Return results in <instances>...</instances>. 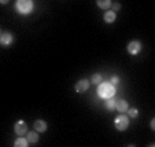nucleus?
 Wrapping results in <instances>:
<instances>
[{"mask_svg": "<svg viewBox=\"0 0 155 147\" xmlns=\"http://www.w3.org/2000/svg\"><path fill=\"white\" fill-rule=\"evenodd\" d=\"M115 95V88L111 82H100L99 88H97V96L100 99H108Z\"/></svg>", "mask_w": 155, "mask_h": 147, "instance_id": "1", "label": "nucleus"}, {"mask_svg": "<svg viewBox=\"0 0 155 147\" xmlns=\"http://www.w3.org/2000/svg\"><path fill=\"white\" fill-rule=\"evenodd\" d=\"M35 8V3L33 0H17L15 2V10L22 15H28L33 11Z\"/></svg>", "mask_w": 155, "mask_h": 147, "instance_id": "2", "label": "nucleus"}, {"mask_svg": "<svg viewBox=\"0 0 155 147\" xmlns=\"http://www.w3.org/2000/svg\"><path fill=\"white\" fill-rule=\"evenodd\" d=\"M114 124H115V128H117L118 131L128 129V127H129V117H128V115H125L124 113H121L120 115H117V117H115Z\"/></svg>", "mask_w": 155, "mask_h": 147, "instance_id": "3", "label": "nucleus"}, {"mask_svg": "<svg viewBox=\"0 0 155 147\" xmlns=\"http://www.w3.org/2000/svg\"><path fill=\"white\" fill-rule=\"evenodd\" d=\"M14 132L17 133L18 136L26 135V132H28V125H26V122H24L22 120L17 121V122H15V125H14Z\"/></svg>", "mask_w": 155, "mask_h": 147, "instance_id": "4", "label": "nucleus"}, {"mask_svg": "<svg viewBox=\"0 0 155 147\" xmlns=\"http://www.w3.org/2000/svg\"><path fill=\"white\" fill-rule=\"evenodd\" d=\"M141 50V43L139 40H132L128 44V52L130 55H137Z\"/></svg>", "mask_w": 155, "mask_h": 147, "instance_id": "5", "label": "nucleus"}, {"mask_svg": "<svg viewBox=\"0 0 155 147\" xmlns=\"http://www.w3.org/2000/svg\"><path fill=\"white\" fill-rule=\"evenodd\" d=\"M88 88H89V81H88V80H85V79L80 80V81L76 84V87H74L76 92H78V94H82V92L88 91Z\"/></svg>", "mask_w": 155, "mask_h": 147, "instance_id": "6", "label": "nucleus"}, {"mask_svg": "<svg viewBox=\"0 0 155 147\" xmlns=\"http://www.w3.org/2000/svg\"><path fill=\"white\" fill-rule=\"evenodd\" d=\"M12 41H14V36H12L11 33H3V35L0 36V44L3 45V47L11 45Z\"/></svg>", "mask_w": 155, "mask_h": 147, "instance_id": "7", "label": "nucleus"}, {"mask_svg": "<svg viewBox=\"0 0 155 147\" xmlns=\"http://www.w3.org/2000/svg\"><path fill=\"white\" fill-rule=\"evenodd\" d=\"M114 109L120 113H126V110L129 109V105L125 99H118V100H115V107Z\"/></svg>", "mask_w": 155, "mask_h": 147, "instance_id": "8", "label": "nucleus"}, {"mask_svg": "<svg viewBox=\"0 0 155 147\" xmlns=\"http://www.w3.org/2000/svg\"><path fill=\"white\" fill-rule=\"evenodd\" d=\"M115 19H117V14H115V11H113V10L106 11L104 15H103V21H104L106 24H113Z\"/></svg>", "mask_w": 155, "mask_h": 147, "instance_id": "9", "label": "nucleus"}, {"mask_svg": "<svg viewBox=\"0 0 155 147\" xmlns=\"http://www.w3.org/2000/svg\"><path fill=\"white\" fill-rule=\"evenodd\" d=\"M48 128L47 122L44 120H37L35 121V131H37V132H45Z\"/></svg>", "mask_w": 155, "mask_h": 147, "instance_id": "10", "label": "nucleus"}, {"mask_svg": "<svg viewBox=\"0 0 155 147\" xmlns=\"http://www.w3.org/2000/svg\"><path fill=\"white\" fill-rule=\"evenodd\" d=\"M26 140L29 142V144H35L38 142V132L33 131V132H26Z\"/></svg>", "mask_w": 155, "mask_h": 147, "instance_id": "11", "label": "nucleus"}, {"mask_svg": "<svg viewBox=\"0 0 155 147\" xmlns=\"http://www.w3.org/2000/svg\"><path fill=\"white\" fill-rule=\"evenodd\" d=\"M14 146L15 147H28V146H29V142L26 140V138H24V136H19V138L15 139Z\"/></svg>", "mask_w": 155, "mask_h": 147, "instance_id": "12", "label": "nucleus"}, {"mask_svg": "<svg viewBox=\"0 0 155 147\" xmlns=\"http://www.w3.org/2000/svg\"><path fill=\"white\" fill-rule=\"evenodd\" d=\"M96 4L99 8L102 10H108L111 7V0H96Z\"/></svg>", "mask_w": 155, "mask_h": 147, "instance_id": "13", "label": "nucleus"}, {"mask_svg": "<svg viewBox=\"0 0 155 147\" xmlns=\"http://www.w3.org/2000/svg\"><path fill=\"white\" fill-rule=\"evenodd\" d=\"M91 81H92V84H95V85H99L100 82L103 81V77H102V74H100V73H95V74H92V77H91Z\"/></svg>", "mask_w": 155, "mask_h": 147, "instance_id": "14", "label": "nucleus"}, {"mask_svg": "<svg viewBox=\"0 0 155 147\" xmlns=\"http://www.w3.org/2000/svg\"><path fill=\"white\" fill-rule=\"evenodd\" d=\"M114 107H115V99H113V98H108V99H106V109L114 110Z\"/></svg>", "mask_w": 155, "mask_h": 147, "instance_id": "15", "label": "nucleus"}, {"mask_svg": "<svg viewBox=\"0 0 155 147\" xmlns=\"http://www.w3.org/2000/svg\"><path fill=\"white\" fill-rule=\"evenodd\" d=\"M126 112H128L129 117H132V118H136V117L139 115V110H137V109H135V107H133V109H128Z\"/></svg>", "mask_w": 155, "mask_h": 147, "instance_id": "16", "label": "nucleus"}, {"mask_svg": "<svg viewBox=\"0 0 155 147\" xmlns=\"http://www.w3.org/2000/svg\"><path fill=\"white\" fill-rule=\"evenodd\" d=\"M113 84V85H115V84H118L120 82V79H118V76H113L111 77V81H110Z\"/></svg>", "mask_w": 155, "mask_h": 147, "instance_id": "17", "label": "nucleus"}, {"mask_svg": "<svg viewBox=\"0 0 155 147\" xmlns=\"http://www.w3.org/2000/svg\"><path fill=\"white\" fill-rule=\"evenodd\" d=\"M120 8H121V4H120V3H114V4H111V10H113V11H118Z\"/></svg>", "mask_w": 155, "mask_h": 147, "instance_id": "18", "label": "nucleus"}, {"mask_svg": "<svg viewBox=\"0 0 155 147\" xmlns=\"http://www.w3.org/2000/svg\"><path fill=\"white\" fill-rule=\"evenodd\" d=\"M151 129H155V120L151 121Z\"/></svg>", "mask_w": 155, "mask_h": 147, "instance_id": "19", "label": "nucleus"}, {"mask_svg": "<svg viewBox=\"0 0 155 147\" xmlns=\"http://www.w3.org/2000/svg\"><path fill=\"white\" fill-rule=\"evenodd\" d=\"M10 0H0V4H7Z\"/></svg>", "mask_w": 155, "mask_h": 147, "instance_id": "20", "label": "nucleus"}]
</instances>
